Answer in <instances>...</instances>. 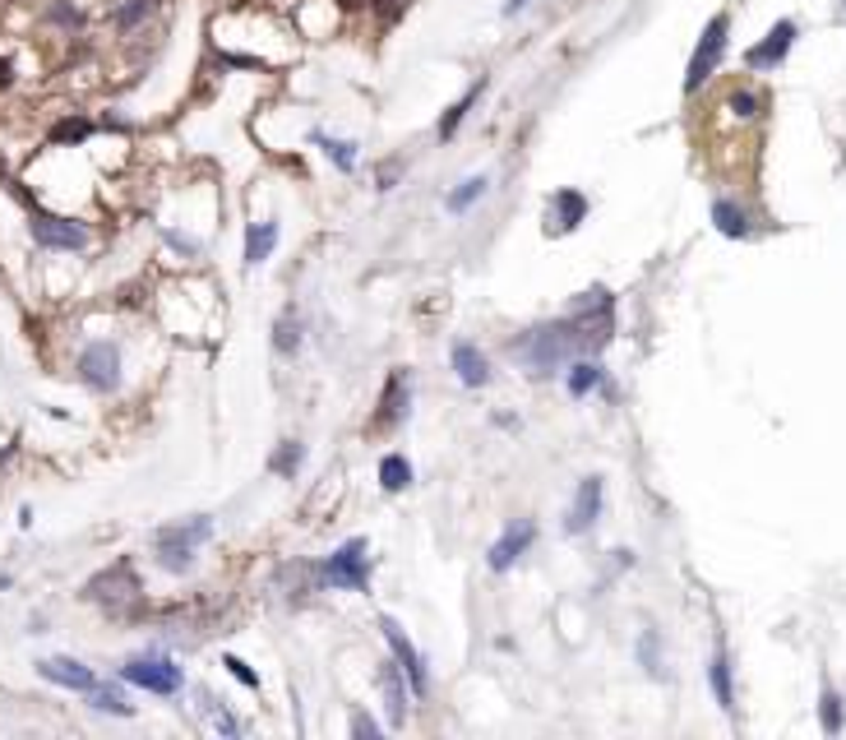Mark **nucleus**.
Returning <instances> with one entry per match:
<instances>
[{"mask_svg":"<svg viewBox=\"0 0 846 740\" xmlns=\"http://www.w3.org/2000/svg\"><path fill=\"white\" fill-rule=\"evenodd\" d=\"M89 704L98 708V713H116V717H130L135 708L126 704V694H120L116 685H93L89 689Z\"/></svg>","mask_w":846,"mask_h":740,"instance_id":"nucleus-29","label":"nucleus"},{"mask_svg":"<svg viewBox=\"0 0 846 740\" xmlns=\"http://www.w3.org/2000/svg\"><path fill=\"white\" fill-rule=\"evenodd\" d=\"M315 144L319 148H324V158L343 172V176H352L356 172V158H361V153H356V144L352 139H334V135H324V130H315Z\"/></svg>","mask_w":846,"mask_h":740,"instance_id":"nucleus-23","label":"nucleus"},{"mask_svg":"<svg viewBox=\"0 0 846 740\" xmlns=\"http://www.w3.org/2000/svg\"><path fill=\"white\" fill-rule=\"evenodd\" d=\"M79 379H84L93 394L120 389V347L116 342H89L84 352H79Z\"/></svg>","mask_w":846,"mask_h":740,"instance_id":"nucleus-8","label":"nucleus"},{"mask_svg":"<svg viewBox=\"0 0 846 740\" xmlns=\"http://www.w3.org/2000/svg\"><path fill=\"white\" fill-rule=\"evenodd\" d=\"M371 10H375V14L384 19V23H393V19H398L402 10H408V0H371Z\"/></svg>","mask_w":846,"mask_h":740,"instance_id":"nucleus-35","label":"nucleus"},{"mask_svg":"<svg viewBox=\"0 0 846 740\" xmlns=\"http://www.w3.org/2000/svg\"><path fill=\"white\" fill-rule=\"evenodd\" d=\"M841 10H846V0H841Z\"/></svg>","mask_w":846,"mask_h":740,"instance_id":"nucleus-43","label":"nucleus"},{"mask_svg":"<svg viewBox=\"0 0 846 740\" xmlns=\"http://www.w3.org/2000/svg\"><path fill=\"white\" fill-rule=\"evenodd\" d=\"M52 19H56V23H65V28H79V23H84V14H79V10H70V5H52Z\"/></svg>","mask_w":846,"mask_h":740,"instance_id":"nucleus-36","label":"nucleus"},{"mask_svg":"<svg viewBox=\"0 0 846 740\" xmlns=\"http://www.w3.org/2000/svg\"><path fill=\"white\" fill-rule=\"evenodd\" d=\"M708 680H712V694H717V704L731 713V708H736V680H731V657H727V648H717V652H712Z\"/></svg>","mask_w":846,"mask_h":740,"instance_id":"nucleus-21","label":"nucleus"},{"mask_svg":"<svg viewBox=\"0 0 846 740\" xmlns=\"http://www.w3.org/2000/svg\"><path fill=\"white\" fill-rule=\"evenodd\" d=\"M301 463H306V445H296V440H282L273 449V458H268V467H273L277 477H296Z\"/></svg>","mask_w":846,"mask_h":740,"instance_id":"nucleus-28","label":"nucleus"},{"mask_svg":"<svg viewBox=\"0 0 846 740\" xmlns=\"http://www.w3.org/2000/svg\"><path fill=\"white\" fill-rule=\"evenodd\" d=\"M727 42H731V14L721 10V14H712V19L703 23L699 47L690 52V65H684V98L703 93V84L721 70V61H727Z\"/></svg>","mask_w":846,"mask_h":740,"instance_id":"nucleus-2","label":"nucleus"},{"mask_svg":"<svg viewBox=\"0 0 846 740\" xmlns=\"http://www.w3.org/2000/svg\"><path fill=\"white\" fill-rule=\"evenodd\" d=\"M329 5H334L338 14H352V10H361V5H366V0H329Z\"/></svg>","mask_w":846,"mask_h":740,"instance_id":"nucleus-39","label":"nucleus"},{"mask_svg":"<svg viewBox=\"0 0 846 740\" xmlns=\"http://www.w3.org/2000/svg\"><path fill=\"white\" fill-rule=\"evenodd\" d=\"M819 722H823V731H828V735H837V731H841L846 708H841V694H837V689H823V698H819Z\"/></svg>","mask_w":846,"mask_h":740,"instance_id":"nucleus-31","label":"nucleus"},{"mask_svg":"<svg viewBox=\"0 0 846 740\" xmlns=\"http://www.w3.org/2000/svg\"><path fill=\"white\" fill-rule=\"evenodd\" d=\"M380 486H384L389 495L408 491V486H412V463L402 458V454H389V458H380Z\"/></svg>","mask_w":846,"mask_h":740,"instance_id":"nucleus-24","label":"nucleus"},{"mask_svg":"<svg viewBox=\"0 0 846 740\" xmlns=\"http://www.w3.org/2000/svg\"><path fill=\"white\" fill-rule=\"evenodd\" d=\"M393 181H398V167H393V172H380V181H375V185H380V190H393Z\"/></svg>","mask_w":846,"mask_h":740,"instance_id":"nucleus-41","label":"nucleus"},{"mask_svg":"<svg viewBox=\"0 0 846 740\" xmlns=\"http://www.w3.org/2000/svg\"><path fill=\"white\" fill-rule=\"evenodd\" d=\"M148 14H153V0H130V5H120V10L111 14V23H116L120 33H130V28H139Z\"/></svg>","mask_w":846,"mask_h":740,"instance_id":"nucleus-32","label":"nucleus"},{"mask_svg":"<svg viewBox=\"0 0 846 740\" xmlns=\"http://www.w3.org/2000/svg\"><path fill=\"white\" fill-rule=\"evenodd\" d=\"M273 347H277V352L282 357H292L296 352V347H301V315H296V310L287 305V310H282V320L273 324Z\"/></svg>","mask_w":846,"mask_h":740,"instance_id":"nucleus-25","label":"nucleus"},{"mask_svg":"<svg viewBox=\"0 0 846 740\" xmlns=\"http://www.w3.org/2000/svg\"><path fill=\"white\" fill-rule=\"evenodd\" d=\"M588 218V194L574 185H559L550 200H546V237H569L578 231Z\"/></svg>","mask_w":846,"mask_h":740,"instance_id":"nucleus-10","label":"nucleus"},{"mask_svg":"<svg viewBox=\"0 0 846 740\" xmlns=\"http://www.w3.org/2000/svg\"><path fill=\"white\" fill-rule=\"evenodd\" d=\"M14 89V61L10 56H0V93Z\"/></svg>","mask_w":846,"mask_h":740,"instance_id":"nucleus-38","label":"nucleus"},{"mask_svg":"<svg viewBox=\"0 0 846 740\" xmlns=\"http://www.w3.org/2000/svg\"><path fill=\"white\" fill-rule=\"evenodd\" d=\"M380 685H384L389 722H393V726H402V722H408V704H402V698H408L412 689H408V676H402V667H398V661H384V671H380Z\"/></svg>","mask_w":846,"mask_h":740,"instance_id":"nucleus-17","label":"nucleus"},{"mask_svg":"<svg viewBox=\"0 0 846 740\" xmlns=\"http://www.w3.org/2000/svg\"><path fill=\"white\" fill-rule=\"evenodd\" d=\"M209 537H213V519L209 514L163 528V532H157V565H163L167 574H190L199 547H204Z\"/></svg>","mask_w":846,"mask_h":740,"instance_id":"nucleus-3","label":"nucleus"},{"mask_svg":"<svg viewBox=\"0 0 846 740\" xmlns=\"http://www.w3.org/2000/svg\"><path fill=\"white\" fill-rule=\"evenodd\" d=\"M763 107H768V98H763L758 89H749V84H736V89L727 93V116H731V121L754 126L758 116H763Z\"/></svg>","mask_w":846,"mask_h":740,"instance_id":"nucleus-19","label":"nucleus"},{"mask_svg":"<svg viewBox=\"0 0 846 740\" xmlns=\"http://www.w3.org/2000/svg\"><path fill=\"white\" fill-rule=\"evenodd\" d=\"M638 661H643L653 676H662V639H657V630H643V639H638Z\"/></svg>","mask_w":846,"mask_h":740,"instance_id":"nucleus-33","label":"nucleus"},{"mask_svg":"<svg viewBox=\"0 0 846 740\" xmlns=\"http://www.w3.org/2000/svg\"><path fill=\"white\" fill-rule=\"evenodd\" d=\"M93 135V121L89 116H65V121L52 126V144H84Z\"/></svg>","mask_w":846,"mask_h":740,"instance_id":"nucleus-30","label":"nucleus"},{"mask_svg":"<svg viewBox=\"0 0 846 740\" xmlns=\"http://www.w3.org/2000/svg\"><path fill=\"white\" fill-rule=\"evenodd\" d=\"M449 361H454V375H458L467 389H486V384H491V361L481 357L476 342H454Z\"/></svg>","mask_w":846,"mask_h":740,"instance_id":"nucleus-16","label":"nucleus"},{"mask_svg":"<svg viewBox=\"0 0 846 740\" xmlns=\"http://www.w3.org/2000/svg\"><path fill=\"white\" fill-rule=\"evenodd\" d=\"M712 227L721 231V237H731V241H749V237H754L749 213H745L736 200H712Z\"/></svg>","mask_w":846,"mask_h":740,"instance_id":"nucleus-18","label":"nucleus"},{"mask_svg":"<svg viewBox=\"0 0 846 740\" xmlns=\"http://www.w3.org/2000/svg\"><path fill=\"white\" fill-rule=\"evenodd\" d=\"M532 541H537V523H532V519H518V523H509V528L500 532V541H495V547H491L486 565H491L495 574L513 569V565H518V556L528 551Z\"/></svg>","mask_w":846,"mask_h":740,"instance_id":"nucleus-12","label":"nucleus"},{"mask_svg":"<svg viewBox=\"0 0 846 740\" xmlns=\"http://www.w3.org/2000/svg\"><path fill=\"white\" fill-rule=\"evenodd\" d=\"M139 593L144 588H139V574H135L130 560H116V565H107L102 574H93L84 583V597L98 602V606H107V611H126V602H135Z\"/></svg>","mask_w":846,"mask_h":740,"instance_id":"nucleus-4","label":"nucleus"},{"mask_svg":"<svg viewBox=\"0 0 846 740\" xmlns=\"http://www.w3.org/2000/svg\"><path fill=\"white\" fill-rule=\"evenodd\" d=\"M37 676L61 685V689H79V694H89L98 685V676L84 667V661H74V657H42L37 661Z\"/></svg>","mask_w":846,"mask_h":740,"instance_id":"nucleus-15","label":"nucleus"},{"mask_svg":"<svg viewBox=\"0 0 846 740\" xmlns=\"http://www.w3.org/2000/svg\"><path fill=\"white\" fill-rule=\"evenodd\" d=\"M0 588H10V574H0Z\"/></svg>","mask_w":846,"mask_h":740,"instance_id":"nucleus-42","label":"nucleus"},{"mask_svg":"<svg viewBox=\"0 0 846 740\" xmlns=\"http://www.w3.org/2000/svg\"><path fill=\"white\" fill-rule=\"evenodd\" d=\"M795 37H800L795 19H777V23L768 28V37L745 52V70H777V65L786 61V52L795 47Z\"/></svg>","mask_w":846,"mask_h":740,"instance_id":"nucleus-11","label":"nucleus"},{"mask_svg":"<svg viewBox=\"0 0 846 740\" xmlns=\"http://www.w3.org/2000/svg\"><path fill=\"white\" fill-rule=\"evenodd\" d=\"M569 394L574 398H583V394H592V389H601V366L597 361H588V357H574V370H569Z\"/></svg>","mask_w":846,"mask_h":740,"instance_id":"nucleus-27","label":"nucleus"},{"mask_svg":"<svg viewBox=\"0 0 846 740\" xmlns=\"http://www.w3.org/2000/svg\"><path fill=\"white\" fill-rule=\"evenodd\" d=\"M532 5V0H509V5H504V19H513V14H522V10H528Z\"/></svg>","mask_w":846,"mask_h":740,"instance_id":"nucleus-40","label":"nucleus"},{"mask_svg":"<svg viewBox=\"0 0 846 740\" xmlns=\"http://www.w3.org/2000/svg\"><path fill=\"white\" fill-rule=\"evenodd\" d=\"M616 333V296L606 287H588L569 315H559V320H546V324H532V329H522L513 342H509V357L546 379L555 375L559 366H569L574 357H597L601 347L611 342Z\"/></svg>","mask_w":846,"mask_h":740,"instance_id":"nucleus-1","label":"nucleus"},{"mask_svg":"<svg viewBox=\"0 0 846 740\" xmlns=\"http://www.w3.org/2000/svg\"><path fill=\"white\" fill-rule=\"evenodd\" d=\"M352 731L356 735H380V722H371L366 713H352Z\"/></svg>","mask_w":846,"mask_h":740,"instance_id":"nucleus-37","label":"nucleus"},{"mask_svg":"<svg viewBox=\"0 0 846 740\" xmlns=\"http://www.w3.org/2000/svg\"><path fill=\"white\" fill-rule=\"evenodd\" d=\"M486 185H491V176H472V181H463L458 190H449V200H445V209L458 218V213H467L481 194H486Z\"/></svg>","mask_w":846,"mask_h":740,"instance_id":"nucleus-26","label":"nucleus"},{"mask_svg":"<svg viewBox=\"0 0 846 740\" xmlns=\"http://www.w3.org/2000/svg\"><path fill=\"white\" fill-rule=\"evenodd\" d=\"M120 680H130V685H139V689H148V694H176L181 685H185V676H181V667L172 657H157V652H144V657H130L126 667H120Z\"/></svg>","mask_w":846,"mask_h":740,"instance_id":"nucleus-6","label":"nucleus"},{"mask_svg":"<svg viewBox=\"0 0 846 740\" xmlns=\"http://www.w3.org/2000/svg\"><path fill=\"white\" fill-rule=\"evenodd\" d=\"M324 583L329 588H343V593H366L371 588V565H366V537H352L343 547L324 560Z\"/></svg>","mask_w":846,"mask_h":740,"instance_id":"nucleus-5","label":"nucleus"},{"mask_svg":"<svg viewBox=\"0 0 846 740\" xmlns=\"http://www.w3.org/2000/svg\"><path fill=\"white\" fill-rule=\"evenodd\" d=\"M408 407H412V384H408L402 370H393L384 379V394H380V407H375V431H393V426H402Z\"/></svg>","mask_w":846,"mask_h":740,"instance_id":"nucleus-14","label":"nucleus"},{"mask_svg":"<svg viewBox=\"0 0 846 740\" xmlns=\"http://www.w3.org/2000/svg\"><path fill=\"white\" fill-rule=\"evenodd\" d=\"M597 519H601V477H583L578 491H574L569 514H564V532H569V537H583V532H592Z\"/></svg>","mask_w":846,"mask_h":740,"instance_id":"nucleus-13","label":"nucleus"},{"mask_svg":"<svg viewBox=\"0 0 846 740\" xmlns=\"http://www.w3.org/2000/svg\"><path fill=\"white\" fill-rule=\"evenodd\" d=\"M273 246H277V222H250L246 227V264L255 268V264H264L268 255H273Z\"/></svg>","mask_w":846,"mask_h":740,"instance_id":"nucleus-22","label":"nucleus"},{"mask_svg":"<svg viewBox=\"0 0 846 740\" xmlns=\"http://www.w3.org/2000/svg\"><path fill=\"white\" fill-rule=\"evenodd\" d=\"M380 634H384V643H389V652H393V661L402 667V676H408V689H412V698H426L430 694V680H426V661H421V652H417V643L402 634V625L393 615H384L380 620Z\"/></svg>","mask_w":846,"mask_h":740,"instance_id":"nucleus-7","label":"nucleus"},{"mask_svg":"<svg viewBox=\"0 0 846 740\" xmlns=\"http://www.w3.org/2000/svg\"><path fill=\"white\" fill-rule=\"evenodd\" d=\"M222 667H227V676H231V680H240V685H250V689H259V676L250 671V661H240L236 652H227V657H222Z\"/></svg>","mask_w":846,"mask_h":740,"instance_id":"nucleus-34","label":"nucleus"},{"mask_svg":"<svg viewBox=\"0 0 846 740\" xmlns=\"http://www.w3.org/2000/svg\"><path fill=\"white\" fill-rule=\"evenodd\" d=\"M481 93H486V80H476V84H472V89H467V93H463V98H458V102L445 111V116H439V139H445V144L458 135V126L472 116V107L481 102Z\"/></svg>","mask_w":846,"mask_h":740,"instance_id":"nucleus-20","label":"nucleus"},{"mask_svg":"<svg viewBox=\"0 0 846 740\" xmlns=\"http://www.w3.org/2000/svg\"><path fill=\"white\" fill-rule=\"evenodd\" d=\"M28 231L37 237V246H47V250H84L89 246V227L84 222L56 218V213H42V209H33Z\"/></svg>","mask_w":846,"mask_h":740,"instance_id":"nucleus-9","label":"nucleus"}]
</instances>
